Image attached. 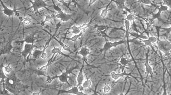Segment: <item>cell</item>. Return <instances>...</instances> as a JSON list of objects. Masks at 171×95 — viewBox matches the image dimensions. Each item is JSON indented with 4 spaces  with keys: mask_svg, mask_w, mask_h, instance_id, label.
Instances as JSON below:
<instances>
[{
    "mask_svg": "<svg viewBox=\"0 0 171 95\" xmlns=\"http://www.w3.org/2000/svg\"><path fill=\"white\" fill-rule=\"evenodd\" d=\"M77 53L81 55L83 57V62L87 63V57L90 54V49L87 47H82Z\"/></svg>",
    "mask_w": 171,
    "mask_h": 95,
    "instance_id": "obj_12",
    "label": "cell"
},
{
    "mask_svg": "<svg viewBox=\"0 0 171 95\" xmlns=\"http://www.w3.org/2000/svg\"><path fill=\"white\" fill-rule=\"evenodd\" d=\"M130 35L133 37H135L136 39H143V40H146L148 39V38L146 36L143 35V34H139L138 33H130Z\"/></svg>",
    "mask_w": 171,
    "mask_h": 95,
    "instance_id": "obj_27",
    "label": "cell"
},
{
    "mask_svg": "<svg viewBox=\"0 0 171 95\" xmlns=\"http://www.w3.org/2000/svg\"><path fill=\"white\" fill-rule=\"evenodd\" d=\"M159 50L164 53L165 56L169 57L171 55V42L168 40H160L157 42Z\"/></svg>",
    "mask_w": 171,
    "mask_h": 95,
    "instance_id": "obj_3",
    "label": "cell"
},
{
    "mask_svg": "<svg viewBox=\"0 0 171 95\" xmlns=\"http://www.w3.org/2000/svg\"><path fill=\"white\" fill-rule=\"evenodd\" d=\"M42 50H35L33 52V57L35 59H38L41 58L42 55Z\"/></svg>",
    "mask_w": 171,
    "mask_h": 95,
    "instance_id": "obj_28",
    "label": "cell"
},
{
    "mask_svg": "<svg viewBox=\"0 0 171 95\" xmlns=\"http://www.w3.org/2000/svg\"><path fill=\"white\" fill-rule=\"evenodd\" d=\"M137 26L136 24L134 22H133L132 23V25H131V28L132 30H134L137 33H138L139 31L137 29Z\"/></svg>",
    "mask_w": 171,
    "mask_h": 95,
    "instance_id": "obj_40",
    "label": "cell"
},
{
    "mask_svg": "<svg viewBox=\"0 0 171 95\" xmlns=\"http://www.w3.org/2000/svg\"><path fill=\"white\" fill-rule=\"evenodd\" d=\"M61 47H60L59 48H56L53 46V49L51 50V53L52 54H57L58 55H61L62 56H65V57H68V58H70V56L69 55H67V54H65L64 53H63L61 51Z\"/></svg>",
    "mask_w": 171,
    "mask_h": 95,
    "instance_id": "obj_19",
    "label": "cell"
},
{
    "mask_svg": "<svg viewBox=\"0 0 171 95\" xmlns=\"http://www.w3.org/2000/svg\"><path fill=\"white\" fill-rule=\"evenodd\" d=\"M162 29L166 32L165 35L167 37L170 33H171V27L169 28H162Z\"/></svg>",
    "mask_w": 171,
    "mask_h": 95,
    "instance_id": "obj_41",
    "label": "cell"
},
{
    "mask_svg": "<svg viewBox=\"0 0 171 95\" xmlns=\"http://www.w3.org/2000/svg\"><path fill=\"white\" fill-rule=\"evenodd\" d=\"M29 1L32 4V6L30 8H32L34 9V11L35 12L36 14L39 13V10L41 8H44L46 9L48 11H49V9L47 8V6H48V4L42 0H35V1Z\"/></svg>",
    "mask_w": 171,
    "mask_h": 95,
    "instance_id": "obj_4",
    "label": "cell"
},
{
    "mask_svg": "<svg viewBox=\"0 0 171 95\" xmlns=\"http://www.w3.org/2000/svg\"><path fill=\"white\" fill-rule=\"evenodd\" d=\"M57 1L59 2H61V3L62 4H63V5H64V6H66V7H67V8H68V9H69V10H70V11H71V9H70V8H69V6H68V5H67V4H66V3L64 1H63V0H62V1Z\"/></svg>",
    "mask_w": 171,
    "mask_h": 95,
    "instance_id": "obj_44",
    "label": "cell"
},
{
    "mask_svg": "<svg viewBox=\"0 0 171 95\" xmlns=\"http://www.w3.org/2000/svg\"><path fill=\"white\" fill-rule=\"evenodd\" d=\"M162 2L163 5L168 6V8L171 9V0H165L163 1Z\"/></svg>",
    "mask_w": 171,
    "mask_h": 95,
    "instance_id": "obj_38",
    "label": "cell"
},
{
    "mask_svg": "<svg viewBox=\"0 0 171 95\" xmlns=\"http://www.w3.org/2000/svg\"><path fill=\"white\" fill-rule=\"evenodd\" d=\"M171 57V55H170V56H169V57Z\"/></svg>",
    "mask_w": 171,
    "mask_h": 95,
    "instance_id": "obj_48",
    "label": "cell"
},
{
    "mask_svg": "<svg viewBox=\"0 0 171 95\" xmlns=\"http://www.w3.org/2000/svg\"><path fill=\"white\" fill-rule=\"evenodd\" d=\"M4 71L7 73H10L12 71L13 68L11 66V64H9L6 66H3Z\"/></svg>",
    "mask_w": 171,
    "mask_h": 95,
    "instance_id": "obj_34",
    "label": "cell"
},
{
    "mask_svg": "<svg viewBox=\"0 0 171 95\" xmlns=\"http://www.w3.org/2000/svg\"><path fill=\"white\" fill-rule=\"evenodd\" d=\"M97 1H96V0H90V1H89V5L88 6H90L92 5V4H94L95 2H96Z\"/></svg>",
    "mask_w": 171,
    "mask_h": 95,
    "instance_id": "obj_45",
    "label": "cell"
},
{
    "mask_svg": "<svg viewBox=\"0 0 171 95\" xmlns=\"http://www.w3.org/2000/svg\"><path fill=\"white\" fill-rule=\"evenodd\" d=\"M36 74L38 76H45L47 77V75H46V73L44 71H42L39 70H37L35 71Z\"/></svg>",
    "mask_w": 171,
    "mask_h": 95,
    "instance_id": "obj_39",
    "label": "cell"
},
{
    "mask_svg": "<svg viewBox=\"0 0 171 95\" xmlns=\"http://www.w3.org/2000/svg\"><path fill=\"white\" fill-rule=\"evenodd\" d=\"M23 22L25 25H30L32 23V20L30 18H23Z\"/></svg>",
    "mask_w": 171,
    "mask_h": 95,
    "instance_id": "obj_37",
    "label": "cell"
},
{
    "mask_svg": "<svg viewBox=\"0 0 171 95\" xmlns=\"http://www.w3.org/2000/svg\"><path fill=\"white\" fill-rule=\"evenodd\" d=\"M125 20H127L129 22H134V20H138L141 21V18L139 16H137V15H134L133 14L131 13H129L127 15L126 18H125Z\"/></svg>",
    "mask_w": 171,
    "mask_h": 95,
    "instance_id": "obj_22",
    "label": "cell"
},
{
    "mask_svg": "<svg viewBox=\"0 0 171 95\" xmlns=\"http://www.w3.org/2000/svg\"><path fill=\"white\" fill-rule=\"evenodd\" d=\"M116 84V82L115 83V82H113L112 84H105L103 86V93H104V94H108L110 93L111 91L113 85H114Z\"/></svg>",
    "mask_w": 171,
    "mask_h": 95,
    "instance_id": "obj_20",
    "label": "cell"
},
{
    "mask_svg": "<svg viewBox=\"0 0 171 95\" xmlns=\"http://www.w3.org/2000/svg\"><path fill=\"white\" fill-rule=\"evenodd\" d=\"M157 8H158V11L157 13L153 14L151 18H152V20H154V21L155 19H158L159 22L163 23V20L161 18V13L163 11H168L169 8H168V6H165V5H161L160 6H157Z\"/></svg>",
    "mask_w": 171,
    "mask_h": 95,
    "instance_id": "obj_7",
    "label": "cell"
},
{
    "mask_svg": "<svg viewBox=\"0 0 171 95\" xmlns=\"http://www.w3.org/2000/svg\"><path fill=\"white\" fill-rule=\"evenodd\" d=\"M133 60H130L126 57L122 56L119 59L118 61V64L120 65V68L122 70V72L125 71V69L128 65H130Z\"/></svg>",
    "mask_w": 171,
    "mask_h": 95,
    "instance_id": "obj_9",
    "label": "cell"
},
{
    "mask_svg": "<svg viewBox=\"0 0 171 95\" xmlns=\"http://www.w3.org/2000/svg\"><path fill=\"white\" fill-rule=\"evenodd\" d=\"M114 2H115L118 8L121 9V10H125L126 8H127L125 5L124 1H114Z\"/></svg>",
    "mask_w": 171,
    "mask_h": 95,
    "instance_id": "obj_30",
    "label": "cell"
},
{
    "mask_svg": "<svg viewBox=\"0 0 171 95\" xmlns=\"http://www.w3.org/2000/svg\"><path fill=\"white\" fill-rule=\"evenodd\" d=\"M110 77L114 80H118L120 77H124V76H127V77L131 76V77H134L131 75V73H127L125 70L123 72H122V73H116L115 72H112L110 73Z\"/></svg>",
    "mask_w": 171,
    "mask_h": 95,
    "instance_id": "obj_10",
    "label": "cell"
},
{
    "mask_svg": "<svg viewBox=\"0 0 171 95\" xmlns=\"http://www.w3.org/2000/svg\"><path fill=\"white\" fill-rule=\"evenodd\" d=\"M148 39L152 44H153V43H156V42L157 43L159 39L156 37H154V36H151V37H148Z\"/></svg>",
    "mask_w": 171,
    "mask_h": 95,
    "instance_id": "obj_36",
    "label": "cell"
},
{
    "mask_svg": "<svg viewBox=\"0 0 171 95\" xmlns=\"http://www.w3.org/2000/svg\"><path fill=\"white\" fill-rule=\"evenodd\" d=\"M142 42L144 43L145 44V46H148L150 47L151 48L152 50H153V51L154 52H156V51L154 49V46H153V45H152V43H151L148 40V39H146V40H143V39H142Z\"/></svg>",
    "mask_w": 171,
    "mask_h": 95,
    "instance_id": "obj_32",
    "label": "cell"
},
{
    "mask_svg": "<svg viewBox=\"0 0 171 95\" xmlns=\"http://www.w3.org/2000/svg\"><path fill=\"white\" fill-rule=\"evenodd\" d=\"M41 93V91H39V92H33V93H31V95H40Z\"/></svg>",
    "mask_w": 171,
    "mask_h": 95,
    "instance_id": "obj_46",
    "label": "cell"
},
{
    "mask_svg": "<svg viewBox=\"0 0 171 95\" xmlns=\"http://www.w3.org/2000/svg\"><path fill=\"white\" fill-rule=\"evenodd\" d=\"M3 69V66L1 65V70H0V78L1 81H5L7 77L4 72Z\"/></svg>",
    "mask_w": 171,
    "mask_h": 95,
    "instance_id": "obj_31",
    "label": "cell"
},
{
    "mask_svg": "<svg viewBox=\"0 0 171 95\" xmlns=\"http://www.w3.org/2000/svg\"><path fill=\"white\" fill-rule=\"evenodd\" d=\"M125 26L126 29V38L129 37V34H130V30L131 28V24L130 22L127 20H125Z\"/></svg>",
    "mask_w": 171,
    "mask_h": 95,
    "instance_id": "obj_26",
    "label": "cell"
},
{
    "mask_svg": "<svg viewBox=\"0 0 171 95\" xmlns=\"http://www.w3.org/2000/svg\"><path fill=\"white\" fill-rule=\"evenodd\" d=\"M36 38L34 36V35L30 34L27 36L25 38V39L23 41H18L16 42L17 43H24L25 42V43H28V44H34V42L36 41Z\"/></svg>",
    "mask_w": 171,
    "mask_h": 95,
    "instance_id": "obj_17",
    "label": "cell"
},
{
    "mask_svg": "<svg viewBox=\"0 0 171 95\" xmlns=\"http://www.w3.org/2000/svg\"><path fill=\"white\" fill-rule=\"evenodd\" d=\"M57 55H58V54H56V56L54 57L55 55H54V54H53L51 58L48 61L47 64H46V65H43V66H42L41 67H40V68H39V70L42 71L46 72V71L47 70V69H48V67H49L50 65H51L52 63H53V62L54 61V60H55L56 58H57Z\"/></svg>",
    "mask_w": 171,
    "mask_h": 95,
    "instance_id": "obj_18",
    "label": "cell"
},
{
    "mask_svg": "<svg viewBox=\"0 0 171 95\" xmlns=\"http://www.w3.org/2000/svg\"><path fill=\"white\" fill-rule=\"evenodd\" d=\"M148 53L149 51H148L147 53H146V61L144 65L146 68V71L147 73V77L148 75H153V70H152V67L150 65L148 61Z\"/></svg>",
    "mask_w": 171,
    "mask_h": 95,
    "instance_id": "obj_15",
    "label": "cell"
},
{
    "mask_svg": "<svg viewBox=\"0 0 171 95\" xmlns=\"http://www.w3.org/2000/svg\"><path fill=\"white\" fill-rule=\"evenodd\" d=\"M83 31H81L80 34H78L75 35L74 36H73L72 37L67 38L66 37H65L64 39H66L68 40V41H72V42H74L75 43V45L76 42L78 38L80 37L83 35Z\"/></svg>",
    "mask_w": 171,
    "mask_h": 95,
    "instance_id": "obj_24",
    "label": "cell"
},
{
    "mask_svg": "<svg viewBox=\"0 0 171 95\" xmlns=\"http://www.w3.org/2000/svg\"><path fill=\"white\" fill-rule=\"evenodd\" d=\"M165 71L164 69H163V91L162 94L161 95H168L166 91V87H165Z\"/></svg>",
    "mask_w": 171,
    "mask_h": 95,
    "instance_id": "obj_33",
    "label": "cell"
},
{
    "mask_svg": "<svg viewBox=\"0 0 171 95\" xmlns=\"http://www.w3.org/2000/svg\"><path fill=\"white\" fill-rule=\"evenodd\" d=\"M92 84V81L90 79L87 78V79L83 82L82 85L85 89L87 88L90 89Z\"/></svg>",
    "mask_w": 171,
    "mask_h": 95,
    "instance_id": "obj_29",
    "label": "cell"
},
{
    "mask_svg": "<svg viewBox=\"0 0 171 95\" xmlns=\"http://www.w3.org/2000/svg\"><path fill=\"white\" fill-rule=\"evenodd\" d=\"M13 49V46H12V41H9L4 46L3 48L1 50V54H11L12 53V50Z\"/></svg>",
    "mask_w": 171,
    "mask_h": 95,
    "instance_id": "obj_11",
    "label": "cell"
},
{
    "mask_svg": "<svg viewBox=\"0 0 171 95\" xmlns=\"http://www.w3.org/2000/svg\"><path fill=\"white\" fill-rule=\"evenodd\" d=\"M126 42H127V41H125V40H121L119 42H114L106 41V43L103 46V48L100 51L101 52H106V51L112 48L116 47L117 46H119V45L124 44V43L125 44Z\"/></svg>",
    "mask_w": 171,
    "mask_h": 95,
    "instance_id": "obj_6",
    "label": "cell"
},
{
    "mask_svg": "<svg viewBox=\"0 0 171 95\" xmlns=\"http://www.w3.org/2000/svg\"><path fill=\"white\" fill-rule=\"evenodd\" d=\"M22 83L15 75L13 74L7 77L5 80V87L6 90L13 94L17 95L22 89Z\"/></svg>",
    "mask_w": 171,
    "mask_h": 95,
    "instance_id": "obj_1",
    "label": "cell"
},
{
    "mask_svg": "<svg viewBox=\"0 0 171 95\" xmlns=\"http://www.w3.org/2000/svg\"><path fill=\"white\" fill-rule=\"evenodd\" d=\"M55 18H59L62 22H66L72 18V15L63 12L61 13H57V14L55 15Z\"/></svg>",
    "mask_w": 171,
    "mask_h": 95,
    "instance_id": "obj_13",
    "label": "cell"
},
{
    "mask_svg": "<svg viewBox=\"0 0 171 95\" xmlns=\"http://www.w3.org/2000/svg\"><path fill=\"white\" fill-rule=\"evenodd\" d=\"M112 1H111V2L109 3V4L106 6V7L102 10L100 15L101 17V18L104 19V18L107 17V15H108V8L109 6L110 5Z\"/></svg>",
    "mask_w": 171,
    "mask_h": 95,
    "instance_id": "obj_25",
    "label": "cell"
},
{
    "mask_svg": "<svg viewBox=\"0 0 171 95\" xmlns=\"http://www.w3.org/2000/svg\"><path fill=\"white\" fill-rule=\"evenodd\" d=\"M79 68L78 65H77L76 66L71 69H67L64 72H62V74L60 75H56L53 77H51L49 75H47V80L46 82L48 83H51L52 81L54 79L56 78H58L60 80V82L62 83H66L69 86H71L70 84L68 82V79L69 78V75L70 74H73V71L74 70L76 69H77Z\"/></svg>",
    "mask_w": 171,
    "mask_h": 95,
    "instance_id": "obj_2",
    "label": "cell"
},
{
    "mask_svg": "<svg viewBox=\"0 0 171 95\" xmlns=\"http://www.w3.org/2000/svg\"><path fill=\"white\" fill-rule=\"evenodd\" d=\"M130 87H129V89H128V91H127V93H126L125 94H124L123 93H121V94H120L119 95H127V94H128V92H129V90H130Z\"/></svg>",
    "mask_w": 171,
    "mask_h": 95,
    "instance_id": "obj_47",
    "label": "cell"
},
{
    "mask_svg": "<svg viewBox=\"0 0 171 95\" xmlns=\"http://www.w3.org/2000/svg\"><path fill=\"white\" fill-rule=\"evenodd\" d=\"M139 2L142 3L143 4L145 5H149V4H151V1H149V0H142V1H138Z\"/></svg>",
    "mask_w": 171,
    "mask_h": 95,
    "instance_id": "obj_42",
    "label": "cell"
},
{
    "mask_svg": "<svg viewBox=\"0 0 171 95\" xmlns=\"http://www.w3.org/2000/svg\"><path fill=\"white\" fill-rule=\"evenodd\" d=\"M13 11L14 12V15L16 16L18 18H19L21 16L20 15V13L16 10L15 6L14 8L13 9Z\"/></svg>",
    "mask_w": 171,
    "mask_h": 95,
    "instance_id": "obj_43",
    "label": "cell"
},
{
    "mask_svg": "<svg viewBox=\"0 0 171 95\" xmlns=\"http://www.w3.org/2000/svg\"><path fill=\"white\" fill-rule=\"evenodd\" d=\"M59 93L58 94H71L75 95H98L96 93H95L93 94L89 95L84 94L83 92H80L78 89V87L77 86L73 87L71 89L68 90H59Z\"/></svg>",
    "mask_w": 171,
    "mask_h": 95,
    "instance_id": "obj_8",
    "label": "cell"
},
{
    "mask_svg": "<svg viewBox=\"0 0 171 95\" xmlns=\"http://www.w3.org/2000/svg\"><path fill=\"white\" fill-rule=\"evenodd\" d=\"M44 15L45 16L46 18H45V19L44 21L41 23L40 24L41 26H44L45 25V23H46V22L51 23L52 24V25H53L52 23V19L54 17H55V15H46L45 14H44Z\"/></svg>",
    "mask_w": 171,
    "mask_h": 95,
    "instance_id": "obj_23",
    "label": "cell"
},
{
    "mask_svg": "<svg viewBox=\"0 0 171 95\" xmlns=\"http://www.w3.org/2000/svg\"><path fill=\"white\" fill-rule=\"evenodd\" d=\"M0 2L1 3V4L3 7V10L2 12L5 15L8 16V17H11V16L14 15V12L13 10H11V9L8 8L2 1H0Z\"/></svg>",
    "mask_w": 171,
    "mask_h": 95,
    "instance_id": "obj_16",
    "label": "cell"
},
{
    "mask_svg": "<svg viewBox=\"0 0 171 95\" xmlns=\"http://www.w3.org/2000/svg\"><path fill=\"white\" fill-rule=\"evenodd\" d=\"M52 1L53 4V9L55 10V11H57L58 13H61L63 12L62 10L59 7V5H56L54 4V1Z\"/></svg>",
    "mask_w": 171,
    "mask_h": 95,
    "instance_id": "obj_35",
    "label": "cell"
},
{
    "mask_svg": "<svg viewBox=\"0 0 171 95\" xmlns=\"http://www.w3.org/2000/svg\"><path fill=\"white\" fill-rule=\"evenodd\" d=\"M36 47L34 44L25 43L24 50L21 52V54L25 60H28L30 56L31 55L34 48Z\"/></svg>",
    "mask_w": 171,
    "mask_h": 95,
    "instance_id": "obj_5",
    "label": "cell"
},
{
    "mask_svg": "<svg viewBox=\"0 0 171 95\" xmlns=\"http://www.w3.org/2000/svg\"><path fill=\"white\" fill-rule=\"evenodd\" d=\"M54 35H55V34H54V35L53 36V39H54L55 40H56V41L59 43L60 46H61V47L65 51H68V52H72V51H71L70 48L68 46H67L66 44H64L63 42H61V41H60V40H58V39H57L56 38L54 37Z\"/></svg>",
    "mask_w": 171,
    "mask_h": 95,
    "instance_id": "obj_21",
    "label": "cell"
},
{
    "mask_svg": "<svg viewBox=\"0 0 171 95\" xmlns=\"http://www.w3.org/2000/svg\"><path fill=\"white\" fill-rule=\"evenodd\" d=\"M85 62H83V65L81 69L80 70V71L78 73V75L77 77V86L79 87L82 85L84 80V73H83V69H84V65Z\"/></svg>",
    "mask_w": 171,
    "mask_h": 95,
    "instance_id": "obj_14",
    "label": "cell"
}]
</instances>
